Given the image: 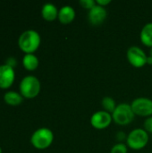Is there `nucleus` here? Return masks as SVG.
<instances>
[{"label": "nucleus", "instance_id": "nucleus-1", "mask_svg": "<svg viewBox=\"0 0 152 153\" xmlns=\"http://www.w3.org/2000/svg\"><path fill=\"white\" fill-rule=\"evenodd\" d=\"M41 42L40 35L34 30H25L18 39V45L25 54H33L39 47Z\"/></svg>", "mask_w": 152, "mask_h": 153}, {"label": "nucleus", "instance_id": "nucleus-16", "mask_svg": "<svg viewBox=\"0 0 152 153\" xmlns=\"http://www.w3.org/2000/svg\"><path fill=\"white\" fill-rule=\"evenodd\" d=\"M101 105H102L104 110L110 114H112L114 112V110L116 109V108L117 106L116 104L115 100L111 97H104L101 100Z\"/></svg>", "mask_w": 152, "mask_h": 153}, {"label": "nucleus", "instance_id": "nucleus-25", "mask_svg": "<svg viewBox=\"0 0 152 153\" xmlns=\"http://www.w3.org/2000/svg\"><path fill=\"white\" fill-rule=\"evenodd\" d=\"M0 153H2V149L0 148Z\"/></svg>", "mask_w": 152, "mask_h": 153}, {"label": "nucleus", "instance_id": "nucleus-11", "mask_svg": "<svg viewBox=\"0 0 152 153\" xmlns=\"http://www.w3.org/2000/svg\"><path fill=\"white\" fill-rule=\"evenodd\" d=\"M57 18L62 24H69L75 18V11L70 5H64L59 9Z\"/></svg>", "mask_w": 152, "mask_h": 153}, {"label": "nucleus", "instance_id": "nucleus-6", "mask_svg": "<svg viewBox=\"0 0 152 153\" xmlns=\"http://www.w3.org/2000/svg\"><path fill=\"white\" fill-rule=\"evenodd\" d=\"M128 62L136 68H142L147 65V55L145 52L137 46L130 47L126 53Z\"/></svg>", "mask_w": 152, "mask_h": 153}, {"label": "nucleus", "instance_id": "nucleus-2", "mask_svg": "<svg viewBox=\"0 0 152 153\" xmlns=\"http://www.w3.org/2000/svg\"><path fill=\"white\" fill-rule=\"evenodd\" d=\"M54 141V134L53 132L47 128L41 127L36 130L31 137H30V143L39 150H44L48 148Z\"/></svg>", "mask_w": 152, "mask_h": 153}, {"label": "nucleus", "instance_id": "nucleus-7", "mask_svg": "<svg viewBox=\"0 0 152 153\" xmlns=\"http://www.w3.org/2000/svg\"><path fill=\"white\" fill-rule=\"evenodd\" d=\"M133 111L135 116L150 117H152V100L148 98H137L133 100L132 104Z\"/></svg>", "mask_w": 152, "mask_h": 153}, {"label": "nucleus", "instance_id": "nucleus-18", "mask_svg": "<svg viewBox=\"0 0 152 153\" xmlns=\"http://www.w3.org/2000/svg\"><path fill=\"white\" fill-rule=\"evenodd\" d=\"M79 4L82 6V8L88 9L89 11L90 9H92L97 4L96 1H94V0H81L79 2Z\"/></svg>", "mask_w": 152, "mask_h": 153}, {"label": "nucleus", "instance_id": "nucleus-3", "mask_svg": "<svg viewBox=\"0 0 152 153\" xmlns=\"http://www.w3.org/2000/svg\"><path fill=\"white\" fill-rule=\"evenodd\" d=\"M40 91V82L36 76H25L20 83V93L23 98L33 99Z\"/></svg>", "mask_w": 152, "mask_h": 153}, {"label": "nucleus", "instance_id": "nucleus-4", "mask_svg": "<svg viewBox=\"0 0 152 153\" xmlns=\"http://www.w3.org/2000/svg\"><path fill=\"white\" fill-rule=\"evenodd\" d=\"M112 117L116 124L119 126H127L133 121L135 114L130 104L121 103L116 106V109L112 113Z\"/></svg>", "mask_w": 152, "mask_h": 153}, {"label": "nucleus", "instance_id": "nucleus-17", "mask_svg": "<svg viewBox=\"0 0 152 153\" xmlns=\"http://www.w3.org/2000/svg\"><path fill=\"white\" fill-rule=\"evenodd\" d=\"M127 145L125 143H116L112 147L110 153H127Z\"/></svg>", "mask_w": 152, "mask_h": 153}, {"label": "nucleus", "instance_id": "nucleus-20", "mask_svg": "<svg viewBox=\"0 0 152 153\" xmlns=\"http://www.w3.org/2000/svg\"><path fill=\"white\" fill-rule=\"evenodd\" d=\"M116 140L119 142V143H122V142H123L124 140H126V139H127V135H126L125 133H123V132H118V133L116 134Z\"/></svg>", "mask_w": 152, "mask_h": 153}, {"label": "nucleus", "instance_id": "nucleus-21", "mask_svg": "<svg viewBox=\"0 0 152 153\" xmlns=\"http://www.w3.org/2000/svg\"><path fill=\"white\" fill-rule=\"evenodd\" d=\"M16 60L14 59V57H9L7 60H6V65H9V66H11V67H14L15 65H16Z\"/></svg>", "mask_w": 152, "mask_h": 153}, {"label": "nucleus", "instance_id": "nucleus-5", "mask_svg": "<svg viewBox=\"0 0 152 153\" xmlns=\"http://www.w3.org/2000/svg\"><path fill=\"white\" fill-rule=\"evenodd\" d=\"M148 142L149 134L144 129L142 128H136L131 131L126 139L127 146L135 151L143 149L148 144Z\"/></svg>", "mask_w": 152, "mask_h": 153}, {"label": "nucleus", "instance_id": "nucleus-14", "mask_svg": "<svg viewBox=\"0 0 152 153\" xmlns=\"http://www.w3.org/2000/svg\"><path fill=\"white\" fill-rule=\"evenodd\" d=\"M39 61L34 54H25L22 58L23 67L28 71H34L38 68Z\"/></svg>", "mask_w": 152, "mask_h": 153}, {"label": "nucleus", "instance_id": "nucleus-12", "mask_svg": "<svg viewBox=\"0 0 152 153\" xmlns=\"http://www.w3.org/2000/svg\"><path fill=\"white\" fill-rule=\"evenodd\" d=\"M58 10L56 6L51 3H47L42 6L41 9V15L43 19L47 22H53L58 17Z\"/></svg>", "mask_w": 152, "mask_h": 153}, {"label": "nucleus", "instance_id": "nucleus-8", "mask_svg": "<svg viewBox=\"0 0 152 153\" xmlns=\"http://www.w3.org/2000/svg\"><path fill=\"white\" fill-rule=\"evenodd\" d=\"M113 121L112 114L105 111L100 110L95 112L90 117V125L92 127L98 130H103L108 127Z\"/></svg>", "mask_w": 152, "mask_h": 153}, {"label": "nucleus", "instance_id": "nucleus-24", "mask_svg": "<svg viewBox=\"0 0 152 153\" xmlns=\"http://www.w3.org/2000/svg\"><path fill=\"white\" fill-rule=\"evenodd\" d=\"M150 56H152V48H151V51H150Z\"/></svg>", "mask_w": 152, "mask_h": 153}, {"label": "nucleus", "instance_id": "nucleus-10", "mask_svg": "<svg viewBox=\"0 0 152 153\" xmlns=\"http://www.w3.org/2000/svg\"><path fill=\"white\" fill-rule=\"evenodd\" d=\"M15 79V74L13 67L2 65H0V88L8 89L12 86Z\"/></svg>", "mask_w": 152, "mask_h": 153}, {"label": "nucleus", "instance_id": "nucleus-19", "mask_svg": "<svg viewBox=\"0 0 152 153\" xmlns=\"http://www.w3.org/2000/svg\"><path fill=\"white\" fill-rule=\"evenodd\" d=\"M144 130L147 133L152 134V117H147V119L144 122Z\"/></svg>", "mask_w": 152, "mask_h": 153}, {"label": "nucleus", "instance_id": "nucleus-23", "mask_svg": "<svg viewBox=\"0 0 152 153\" xmlns=\"http://www.w3.org/2000/svg\"><path fill=\"white\" fill-rule=\"evenodd\" d=\"M147 65H152V56H149L147 57Z\"/></svg>", "mask_w": 152, "mask_h": 153}, {"label": "nucleus", "instance_id": "nucleus-22", "mask_svg": "<svg viewBox=\"0 0 152 153\" xmlns=\"http://www.w3.org/2000/svg\"><path fill=\"white\" fill-rule=\"evenodd\" d=\"M96 3H97L98 5L105 7L106 5H108V4H109L111 3V0H97Z\"/></svg>", "mask_w": 152, "mask_h": 153}, {"label": "nucleus", "instance_id": "nucleus-13", "mask_svg": "<svg viewBox=\"0 0 152 153\" xmlns=\"http://www.w3.org/2000/svg\"><path fill=\"white\" fill-rule=\"evenodd\" d=\"M140 39L144 46L152 48V22H149L143 26L140 34Z\"/></svg>", "mask_w": 152, "mask_h": 153}, {"label": "nucleus", "instance_id": "nucleus-9", "mask_svg": "<svg viewBox=\"0 0 152 153\" xmlns=\"http://www.w3.org/2000/svg\"><path fill=\"white\" fill-rule=\"evenodd\" d=\"M108 12L105 7L96 4L92 9L89 11L88 20L90 24L94 26H99L102 24L107 19Z\"/></svg>", "mask_w": 152, "mask_h": 153}, {"label": "nucleus", "instance_id": "nucleus-15", "mask_svg": "<svg viewBox=\"0 0 152 153\" xmlns=\"http://www.w3.org/2000/svg\"><path fill=\"white\" fill-rule=\"evenodd\" d=\"M4 102L6 104H8L10 106H18V105H20L22 102L23 97L19 92L8 91V92H6L4 94Z\"/></svg>", "mask_w": 152, "mask_h": 153}]
</instances>
